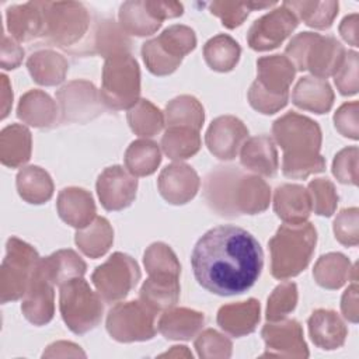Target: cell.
Returning a JSON list of instances; mask_svg holds the SVG:
<instances>
[{
  "label": "cell",
  "instance_id": "cell-1",
  "mask_svg": "<svg viewBox=\"0 0 359 359\" xmlns=\"http://www.w3.org/2000/svg\"><path fill=\"white\" fill-rule=\"evenodd\" d=\"M191 265L198 283L219 296L247 292L258 280L264 252L247 230L223 224L208 230L195 244Z\"/></svg>",
  "mask_w": 359,
  "mask_h": 359
},
{
  "label": "cell",
  "instance_id": "cell-2",
  "mask_svg": "<svg viewBox=\"0 0 359 359\" xmlns=\"http://www.w3.org/2000/svg\"><path fill=\"white\" fill-rule=\"evenodd\" d=\"M269 187L264 180L244 174L238 167H217L205 182L208 205L222 216L255 215L269 205Z\"/></svg>",
  "mask_w": 359,
  "mask_h": 359
},
{
  "label": "cell",
  "instance_id": "cell-3",
  "mask_svg": "<svg viewBox=\"0 0 359 359\" xmlns=\"http://www.w3.org/2000/svg\"><path fill=\"white\" fill-rule=\"evenodd\" d=\"M272 132L283 149L282 171L286 177L306 178L313 172L324 171L325 160L318 153L321 130L317 122L289 112L273 122Z\"/></svg>",
  "mask_w": 359,
  "mask_h": 359
},
{
  "label": "cell",
  "instance_id": "cell-4",
  "mask_svg": "<svg viewBox=\"0 0 359 359\" xmlns=\"http://www.w3.org/2000/svg\"><path fill=\"white\" fill-rule=\"evenodd\" d=\"M317 241L311 223H285L269 240L271 272L278 279L299 275L310 262Z\"/></svg>",
  "mask_w": 359,
  "mask_h": 359
},
{
  "label": "cell",
  "instance_id": "cell-5",
  "mask_svg": "<svg viewBox=\"0 0 359 359\" xmlns=\"http://www.w3.org/2000/svg\"><path fill=\"white\" fill-rule=\"evenodd\" d=\"M258 77L248 91L250 104L262 114H275L283 108L289 97V86L296 69L280 55L265 56L257 60Z\"/></svg>",
  "mask_w": 359,
  "mask_h": 359
},
{
  "label": "cell",
  "instance_id": "cell-6",
  "mask_svg": "<svg viewBox=\"0 0 359 359\" xmlns=\"http://www.w3.org/2000/svg\"><path fill=\"white\" fill-rule=\"evenodd\" d=\"M285 53L297 70H310L314 77L320 79L335 74L346 55L335 38L314 32L297 34L286 46Z\"/></svg>",
  "mask_w": 359,
  "mask_h": 359
},
{
  "label": "cell",
  "instance_id": "cell-7",
  "mask_svg": "<svg viewBox=\"0 0 359 359\" xmlns=\"http://www.w3.org/2000/svg\"><path fill=\"white\" fill-rule=\"evenodd\" d=\"M139 66L129 53L107 57L102 70L101 100L114 109L132 108L139 101Z\"/></svg>",
  "mask_w": 359,
  "mask_h": 359
},
{
  "label": "cell",
  "instance_id": "cell-8",
  "mask_svg": "<svg viewBox=\"0 0 359 359\" xmlns=\"http://www.w3.org/2000/svg\"><path fill=\"white\" fill-rule=\"evenodd\" d=\"M196 45V36L189 27L171 25L160 36L143 43L142 55L147 69L157 76L172 73L184 55Z\"/></svg>",
  "mask_w": 359,
  "mask_h": 359
},
{
  "label": "cell",
  "instance_id": "cell-9",
  "mask_svg": "<svg viewBox=\"0 0 359 359\" xmlns=\"http://www.w3.org/2000/svg\"><path fill=\"white\" fill-rule=\"evenodd\" d=\"M60 313L74 334H84L101 321L102 303L83 278H73L60 286Z\"/></svg>",
  "mask_w": 359,
  "mask_h": 359
},
{
  "label": "cell",
  "instance_id": "cell-10",
  "mask_svg": "<svg viewBox=\"0 0 359 359\" xmlns=\"http://www.w3.org/2000/svg\"><path fill=\"white\" fill-rule=\"evenodd\" d=\"M39 262L36 251L13 237L7 241V257L1 266V302L17 300L25 294Z\"/></svg>",
  "mask_w": 359,
  "mask_h": 359
},
{
  "label": "cell",
  "instance_id": "cell-11",
  "mask_svg": "<svg viewBox=\"0 0 359 359\" xmlns=\"http://www.w3.org/2000/svg\"><path fill=\"white\" fill-rule=\"evenodd\" d=\"M45 36L60 46L74 45L86 34L90 15L81 3H43Z\"/></svg>",
  "mask_w": 359,
  "mask_h": 359
},
{
  "label": "cell",
  "instance_id": "cell-12",
  "mask_svg": "<svg viewBox=\"0 0 359 359\" xmlns=\"http://www.w3.org/2000/svg\"><path fill=\"white\" fill-rule=\"evenodd\" d=\"M154 317L156 311L142 300L119 303L108 313L107 330L121 342L150 339L156 334Z\"/></svg>",
  "mask_w": 359,
  "mask_h": 359
},
{
  "label": "cell",
  "instance_id": "cell-13",
  "mask_svg": "<svg viewBox=\"0 0 359 359\" xmlns=\"http://www.w3.org/2000/svg\"><path fill=\"white\" fill-rule=\"evenodd\" d=\"M140 278V271L133 258L115 252L108 261L97 266L91 279L98 294L105 302H118L135 287Z\"/></svg>",
  "mask_w": 359,
  "mask_h": 359
},
{
  "label": "cell",
  "instance_id": "cell-14",
  "mask_svg": "<svg viewBox=\"0 0 359 359\" xmlns=\"http://www.w3.org/2000/svg\"><path fill=\"white\" fill-rule=\"evenodd\" d=\"M299 18L283 4L255 20L247 34L250 48L269 50L279 46L297 27Z\"/></svg>",
  "mask_w": 359,
  "mask_h": 359
},
{
  "label": "cell",
  "instance_id": "cell-15",
  "mask_svg": "<svg viewBox=\"0 0 359 359\" xmlns=\"http://www.w3.org/2000/svg\"><path fill=\"white\" fill-rule=\"evenodd\" d=\"M136 177L119 165L105 168L97 181L98 196L107 210H121L129 206L136 196Z\"/></svg>",
  "mask_w": 359,
  "mask_h": 359
},
{
  "label": "cell",
  "instance_id": "cell-16",
  "mask_svg": "<svg viewBox=\"0 0 359 359\" xmlns=\"http://www.w3.org/2000/svg\"><path fill=\"white\" fill-rule=\"evenodd\" d=\"M22 311L36 325L46 324L53 316V282L43 269L41 259L25 292Z\"/></svg>",
  "mask_w": 359,
  "mask_h": 359
},
{
  "label": "cell",
  "instance_id": "cell-17",
  "mask_svg": "<svg viewBox=\"0 0 359 359\" xmlns=\"http://www.w3.org/2000/svg\"><path fill=\"white\" fill-rule=\"evenodd\" d=\"M248 137V129L234 116H220L212 122L206 132L209 150L222 160H231Z\"/></svg>",
  "mask_w": 359,
  "mask_h": 359
},
{
  "label": "cell",
  "instance_id": "cell-18",
  "mask_svg": "<svg viewBox=\"0 0 359 359\" xmlns=\"http://www.w3.org/2000/svg\"><path fill=\"white\" fill-rule=\"evenodd\" d=\"M262 337L268 349L264 356H309L302 327L296 320L266 324L262 330Z\"/></svg>",
  "mask_w": 359,
  "mask_h": 359
},
{
  "label": "cell",
  "instance_id": "cell-19",
  "mask_svg": "<svg viewBox=\"0 0 359 359\" xmlns=\"http://www.w3.org/2000/svg\"><path fill=\"white\" fill-rule=\"evenodd\" d=\"M199 188V178L187 164L167 165L158 178V189L165 201L174 205L192 199Z\"/></svg>",
  "mask_w": 359,
  "mask_h": 359
},
{
  "label": "cell",
  "instance_id": "cell-20",
  "mask_svg": "<svg viewBox=\"0 0 359 359\" xmlns=\"http://www.w3.org/2000/svg\"><path fill=\"white\" fill-rule=\"evenodd\" d=\"M65 118L77 121L81 116L93 118L100 112L97 91L91 83L72 81L57 93Z\"/></svg>",
  "mask_w": 359,
  "mask_h": 359
},
{
  "label": "cell",
  "instance_id": "cell-21",
  "mask_svg": "<svg viewBox=\"0 0 359 359\" xmlns=\"http://www.w3.org/2000/svg\"><path fill=\"white\" fill-rule=\"evenodd\" d=\"M7 24L11 35L18 41H29L45 35V13L42 1L13 6L7 10Z\"/></svg>",
  "mask_w": 359,
  "mask_h": 359
},
{
  "label": "cell",
  "instance_id": "cell-22",
  "mask_svg": "<svg viewBox=\"0 0 359 359\" xmlns=\"http://www.w3.org/2000/svg\"><path fill=\"white\" fill-rule=\"evenodd\" d=\"M311 341L321 349H337L344 345L348 328L342 318L332 310H316L309 318Z\"/></svg>",
  "mask_w": 359,
  "mask_h": 359
},
{
  "label": "cell",
  "instance_id": "cell-23",
  "mask_svg": "<svg viewBox=\"0 0 359 359\" xmlns=\"http://www.w3.org/2000/svg\"><path fill=\"white\" fill-rule=\"evenodd\" d=\"M273 208L285 223L306 222L311 212L310 194L302 185L285 184L275 192Z\"/></svg>",
  "mask_w": 359,
  "mask_h": 359
},
{
  "label": "cell",
  "instance_id": "cell-24",
  "mask_svg": "<svg viewBox=\"0 0 359 359\" xmlns=\"http://www.w3.org/2000/svg\"><path fill=\"white\" fill-rule=\"evenodd\" d=\"M57 210L60 217L73 227H86L95 216L91 195L81 188H66L59 194Z\"/></svg>",
  "mask_w": 359,
  "mask_h": 359
},
{
  "label": "cell",
  "instance_id": "cell-25",
  "mask_svg": "<svg viewBox=\"0 0 359 359\" xmlns=\"http://www.w3.org/2000/svg\"><path fill=\"white\" fill-rule=\"evenodd\" d=\"M259 321V302H247L223 306L217 313V324L229 334L241 337L255 330Z\"/></svg>",
  "mask_w": 359,
  "mask_h": 359
},
{
  "label": "cell",
  "instance_id": "cell-26",
  "mask_svg": "<svg viewBox=\"0 0 359 359\" xmlns=\"http://www.w3.org/2000/svg\"><path fill=\"white\" fill-rule=\"evenodd\" d=\"M292 100L293 104L302 109L324 114L330 111L332 105L334 93L325 79L306 76L296 84Z\"/></svg>",
  "mask_w": 359,
  "mask_h": 359
},
{
  "label": "cell",
  "instance_id": "cell-27",
  "mask_svg": "<svg viewBox=\"0 0 359 359\" xmlns=\"http://www.w3.org/2000/svg\"><path fill=\"white\" fill-rule=\"evenodd\" d=\"M241 164L265 177H273L278 171V154L271 137L262 135L251 137L243 144Z\"/></svg>",
  "mask_w": 359,
  "mask_h": 359
},
{
  "label": "cell",
  "instance_id": "cell-28",
  "mask_svg": "<svg viewBox=\"0 0 359 359\" xmlns=\"http://www.w3.org/2000/svg\"><path fill=\"white\" fill-rule=\"evenodd\" d=\"M180 297V283L175 275H150L140 289V300L156 313L168 310Z\"/></svg>",
  "mask_w": 359,
  "mask_h": 359
},
{
  "label": "cell",
  "instance_id": "cell-29",
  "mask_svg": "<svg viewBox=\"0 0 359 359\" xmlns=\"http://www.w3.org/2000/svg\"><path fill=\"white\" fill-rule=\"evenodd\" d=\"M203 321L202 313L189 309H174L163 313L158 330L168 339H189L203 325Z\"/></svg>",
  "mask_w": 359,
  "mask_h": 359
},
{
  "label": "cell",
  "instance_id": "cell-30",
  "mask_svg": "<svg viewBox=\"0 0 359 359\" xmlns=\"http://www.w3.org/2000/svg\"><path fill=\"white\" fill-rule=\"evenodd\" d=\"M352 275H356V268L351 266L349 259L339 252H330L320 257L313 275L318 285L327 289L341 287Z\"/></svg>",
  "mask_w": 359,
  "mask_h": 359
},
{
  "label": "cell",
  "instance_id": "cell-31",
  "mask_svg": "<svg viewBox=\"0 0 359 359\" xmlns=\"http://www.w3.org/2000/svg\"><path fill=\"white\" fill-rule=\"evenodd\" d=\"M41 264L53 285L57 286H62L73 278H83L86 272L84 261L72 250H60L41 259Z\"/></svg>",
  "mask_w": 359,
  "mask_h": 359
},
{
  "label": "cell",
  "instance_id": "cell-32",
  "mask_svg": "<svg viewBox=\"0 0 359 359\" xmlns=\"http://www.w3.org/2000/svg\"><path fill=\"white\" fill-rule=\"evenodd\" d=\"M18 116L32 126H49L56 118V107L48 94L34 90L21 98Z\"/></svg>",
  "mask_w": 359,
  "mask_h": 359
},
{
  "label": "cell",
  "instance_id": "cell-33",
  "mask_svg": "<svg viewBox=\"0 0 359 359\" xmlns=\"http://www.w3.org/2000/svg\"><path fill=\"white\" fill-rule=\"evenodd\" d=\"M28 69L36 83L53 86L65 79L67 63L60 55L52 50H39L29 57Z\"/></svg>",
  "mask_w": 359,
  "mask_h": 359
},
{
  "label": "cell",
  "instance_id": "cell-34",
  "mask_svg": "<svg viewBox=\"0 0 359 359\" xmlns=\"http://www.w3.org/2000/svg\"><path fill=\"white\" fill-rule=\"evenodd\" d=\"M31 154V136L21 125H11L1 132V161L17 167L28 161Z\"/></svg>",
  "mask_w": 359,
  "mask_h": 359
},
{
  "label": "cell",
  "instance_id": "cell-35",
  "mask_svg": "<svg viewBox=\"0 0 359 359\" xmlns=\"http://www.w3.org/2000/svg\"><path fill=\"white\" fill-rule=\"evenodd\" d=\"M86 227V230L76 233V244L86 255L91 258L104 255L114 238L108 220L104 217H95V220Z\"/></svg>",
  "mask_w": 359,
  "mask_h": 359
},
{
  "label": "cell",
  "instance_id": "cell-36",
  "mask_svg": "<svg viewBox=\"0 0 359 359\" xmlns=\"http://www.w3.org/2000/svg\"><path fill=\"white\" fill-rule=\"evenodd\" d=\"M238 43L229 35L219 34L209 39L203 48L206 63L217 72L231 70L240 57Z\"/></svg>",
  "mask_w": 359,
  "mask_h": 359
},
{
  "label": "cell",
  "instance_id": "cell-37",
  "mask_svg": "<svg viewBox=\"0 0 359 359\" xmlns=\"http://www.w3.org/2000/svg\"><path fill=\"white\" fill-rule=\"evenodd\" d=\"M282 4L309 27L318 29L330 28L338 14V1H285Z\"/></svg>",
  "mask_w": 359,
  "mask_h": 359
},
{
  "label": "cell",
  "instance_id": "cell-38",
  "mask_svg": "<svg viewBox=\"0 0 359 359\" xmlns=\"http://www.w3.org/2000/svg\"><path fill=\"white\" fill-rule=\"evenodd\" d=\"M20 195L29 203H42L52 196L53 185L48 172L39 167H27L17 175Z\"/></svg>",
  "mask_w": 359,
  "mask_h": 359
},
{
  "label": "cell",
  "instance_id": "cell-39",
  "mask_svg": "<svg viewBox=\"0 0 359 359\" xmlns=\"http://www.w3.org/2000/svg\"><path fill=\"white\" fill-rule=\"evenodd\" d=\"M119 21L122 29L137 36L151 35L161 22L156 20L144 6V1H126L119 8Z\"/></svg>",
  "mask_w": 359,
  "mask_h": 359
},
{
  "label": "cell",
  "instance_id": "cell-40",
  "mask_svg": "<svg viewBox=\"0 0 359 359\" xmlns=\"http://www.w3.org/2000/svg\"><path fill=\"white\" fill-rule=\"evenodd\" d=\"M161 146L171 160H184L199 150L201 137L198 130L192 128L172 126L165 130L161 139Z\"/></svg>",
  "mask_w": 359,
  "mask_h": 359
},
{
  "label": "cell",
  "instance_id": "cell-41",
  "mask_svg": "<svg viewBox=\"0 0 359 359\" xmlns=\"http://www.w3.org/2000/svg\"><path fill=\"white\" fill-rule=\"evenodd\" d=\"M161 161L160 150L151 140L139 139L130 143L125 154V164L133 175H149Z\"/></svg>",
  "mask_w": 359,
  "mask_h": 359
},
{
  "label": "cell",
  "instance_id": "cell-42",
  "mask_svg": "<svg viewBox=\"0 0 359 359\" xmlns=\"http://www.w3.org/2000/svg\"><path fill=\"white\" fill-rule=\"evenodd\" d=\"M203 108L199 101L189 95L174 98L165 108L168 128L182 126L199 130L203 123Z\"/></svg>",
  "mask_w": 359,
  "mask_h": 359
},
{
  "label": "cell",
  "instance_id": "cell-43",
  "mask_svg": "<svg viewBox=\"0 0 359 359\" xmlns=\"http://www.w3.org/2000/svg\"><path fill=\"white\" fill-rule=\"evenodd\" d=\"M128 121L132 130L139 136H154L164 125L161 112L147 100H139L129 108Z\"/></svg>",
  "mask_w": 359,
  "mask_h": 359
},
{
  "label": "cell",
  "instance_id": "cell-44",
  "mask_svg": "<svg viewBox=\"0 0 359 359\" xmlns=\"http://www.w3.org/2000/svg\"><path fill=\"white\" fill-rule=\"evenodd\" d=\"M275 6V3H236V1H213L210 3V13L222 20L227 28H236L243 24L250 11L261 10Z\"/></svg>",
  "mask_w": 359,
  "mask_h": 359
},
{
  "label": "cell",
  "instance_id": "cell-45",
  "mask_svg": "<svg viewBox=\"0 0 359 359\" xmlns=\"http://www.w3.org/2000/svg\"><path fill=\"white\" fill-rule=\"evenodd\" d=\"M144 266L150 275H175L181 266L171 248L163 243L151 244L144 252Z\"/></svg>",
  "mask_w": 359,
  "mask_h": 359
},
{
  "label": "cell",
  "instance_id": "cell-46",
  "mask_svg": "<svg viewBox=\"0 0 359 359\" xmlns=\"http://www.w3.org/2000/svg\"><path fill=\"white\" fill-rule=\"evenodd\" d=\"M297 302V287L293 282H283L275 287L272 294L268 299L266 318L269 321H279L285 318L293 309Z\"/></svg>",
  "mask_w": 359,
  "mask_h": 359
},
{
  "label": "cell",
  "instance_id": "cell-47",
  "mask_svg": "<svg viewBox=\"0 0 359 359\" xmlns=\"http://www.w3.org/2000/svg\"><path fill=\"white\" fill-rule=\"evenodd\" d=\"M309 194L311 199V209L317 215L331 216L338 203V195L334 184L327 178H317L309 184Z\"/></svg>",
  "mask_w": 359,
  "mask_h": 359
},
{
  "label": "cell",
  "instance_id": "cell-48",
  "mask_svg": "<svg viewBox=\"0 0 359 359\" xmlns=\"http://www.w3.org/2000/svg\"><path fill=\"white\" fill-rule=\"evenodd\" d=\"M335 84L342 95H352L358 91V53L351 50L345 55L337 70Z\"/></svg>",
  "mask_w": 359,
  "mask_h": 359
},
{
  "label": "cell",
  "instance_id": "cell-49",
  "mask_svg": "<svg viewBox=\"0 0 359 359\" xmlns=\"http://www.w3.org/2000/svg\"><path fill=\"white\" fill-rule=\"evenodd\" d=\"M358 147L341 150L334 160L332 172L342 184L356 185L358 182Z\"/></svg>",
  "mask_w": 359,
  "mask_h": 359
},
{
  "label": "cell",
  "instance_id": "cell-50",
  "mask_svg": "<svg viewBox=\"0 0 359 359\" xmlns=\"http://www.w3.org/2000/svg\"><path fill=\"white\" fill-rule=\"evenodd\" d=\"M335 238L348 247L358 244V208L344 209L334 222Z\"/></svg>",
  "mask_w": 359,
  "mask_h": 359
},
{
  "label": "cell",
  "instance_id": "cell-51",
  "mask_svg": "<svg viewBox=\"0 0 359 359\" xmlns=\"http://www.w3.org/2000/svg\"><path fill=\"white\" fill-rule=\"evenodd\" d=\"M335 128L346 137L358 139V102L344 104L334 116Z\"/></svg>",
  "mask_w": 359,
  "mask_h": 359
},
{
  "label": "cell",
  "instance_id": "cell-52",
  "mask_svg": "<svg viewBox=\"0 0 359 359\" xmlns=\"http://www.w3.org/2000/svg\"><path fill=\"white\" fill-rule=\"evenodd\" d=\"M195 346L201 356H206L208 351L212 348L222 349L227 356H230L231 351V342L213 330H206L203 334H201L195 342Z\"/></svg>",
  "mask_w": 359,
  "mask_h": 359
},
{
  "label": "cell",
  "instance_id": "cell-53",
  "mask_svg": "<svg viewBox=\"0 0 359 359\" xmlns=\"http://www.w3.org/2000/svg\"><path fill=\"white\" fill-rule=\"evenodd\" d=\"M149 13L160 22L165 18H174L182 14V4L177 1H144Z\"/></svg>",
  "mask_w": 359,
  "mask_h": 359
},
{
  "label": "cell",
  "instance_id": "cell-54",
  "mask_svg": "<svg viewBox=\"0 0 359 359\" xmlns=\"http://www.w3.org/2000/svg\"><path fill=\"white\" fill-rule=\"evenodd\" d=\"M341 309L344 313V317L348 318L352 323L358 321V286L356 282H353L344 293Z\"/></svg>",
  "mask_w": 359,
  "mask_h": 359
},
{
  "label": "cell",
  "instance_id": "cell-55",
  "mask_svg": "<svg viewBox=\"0 0 359 359\" xmlns=\"http://www.w3.org/2000/svg\"><path fill=\"white\" fill-rule=\"evenodd\" d=\"M339 32L346 42L352 46H358V14L345 17L339 25Z\"/></svg>",
  "mask_w": 359,
  "mask_h": 359
}]
</instances>
